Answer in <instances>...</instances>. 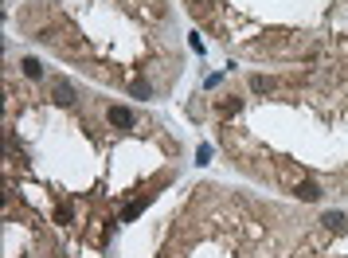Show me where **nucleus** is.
Instances as JSON below:
<instances>
[{
  "label": "nucleus",
  "mask_w": 348,
  "mask_h": 258,
  "mask_svg": "<svg viewBox=\"0 0 348 258\" xmlns=\"http://www.w3.org/2000/svg\"><path fill=\"white\" fill-rule=\"evenodd\" d=\"M294 196H297V200H309V203H317V200H321V188H317L313 180H301V184H294Z\"/></svg>",
  "instance_id": "f257e3e1"
},
{
  "label": "nucleus",
  "mask_w": 348,
  "mask_h": 258,
  "mask_svg": "<svg viewBox=\"0 0 348 258\" xmlns=\"http://www.w3.org/2000/svg\"><path fill=\"white\" fill-rule=\"evenodd\" d=\"M51 98H55V102H63V106H71V102H75V86H71L67 79H59V82L51 86Z\"/></svg>",
  "instance_id": "f03ea898"
},
{
  "label": "nucleus",
  "mask_w": 348,
  "mask_h": 258,
  "mask_svg": "<svg viewBox=\"0 0 348 258\" xmlns=\"http://www.w3.org/2000/svg\"><path fill=\"white\" fill-rule=\"evenodd\" d=\"M321 223H325L329 231H337V235H344V231H348V219H344L340 212H329L325 219H321Z\"/></svg>",
  "instance_id": "7ed1b4c3"
},
{
  "label": "nucleus",
  "mask_w": 348,
  "mask_h": 258,
  "mask_svg": "<svg viewBox=\"0 0 348 258\" xmlns=\"http://www.w3.org/2000/svg\"><path fill=\"white\" fill-rule=\"evenodd\" d=\"M110 122L114 125H133V113L125 106H110Z\"/></svg>",
  "instance_id": "20e7f679"
},
{
  "label": "nucleus",
  "mask_w": 348,
  "mask_h": 258,
  "mask_svg": "<svg viewBox=\"0 0 348 258\" xmlns=\"http://www.w3.org/2000/svg\"><path fill=\"white\" fill-rule=\"evenodd\" d=\"M239 106H243V98H223V102H215V110L223 113V118H227V113H235Z\"/></svg>",
  "instance_id": "39448f33"
},
{
  "label": "nucleus",
  "mask_w": 348,
  "mask_h": 258,
  "mask_svg": "<svg viewBox=\"0 0 348 258\" xmlns=\"http://www.w3.org/2000/svg\"><path fill=\"white\" fill-rule=\"evenodd\" d=\"M20 67H24V75H28V79H39V63H35V59H24Z\"/></svg>",
  "instance_id": "423d86ee"
}]
</instances>
